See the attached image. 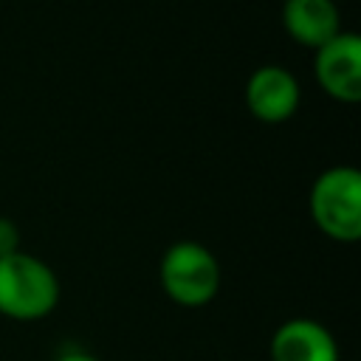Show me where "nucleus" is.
I'll use <instances>...</instances> for the list:
<instances>
[{
    "mask_svg": "<svg viewBox=\"0 0 361 361\" xmlns=\"http://www.w3.org/2000/svg\"><path fill=\"white\" fill-rule=\"evenodd\" d=\"M59 302L56 274L34 254L17 251L0 259V313L20 322L48 316Z\"/></svg>",
    "mask_w": 361,
    "mask_h": 361,
    "instance_id": "nucleus-1",
    "label": "nucleus"
},
{
    "mask_svg": "<svg viewBox=\"0 0 361 361\" xmlns=\"http://www.w3.org/2000/svg\"><path fill=\"white\" fill-rule=\"evenodd\" d=\"M313 223L338 243L361 237V172L355 166H333L310 186Z\"/></svg>",
    "mask_w": 361,
    "mask_h": 361,
    "instance_id": "nucleus-2",
    "label": "nucleus"
},
{
    "mask_svg": "<svg viewBox=\"0 0 361 361\" xmlns=\"http://www.w3.org/2000/svg\"><path fill=\"white\" fill-rule=\"evenodd\" d=\"M158 276L166 296L183 307L209 305L220 288V265L214 254L195 240H180L169 245L161 257Z\"/></svg>",
    "mask_w": 361,
    "mask_h": 361,
    "instance_id": "nucleus-3",
    "label": "nucleus"
},
{
    "mask_svg": "<svg viewBox=\"0 0 361 361\" xmlns=\"http://www.w3.org/2000/svg\"><path fill=\"white\" fill-rule=\"evenodd\" d=\"M322 90L338 102L361 99V39L353 31H338L333 39L316 48L313 59Z\"/></svg>",
    "mask_w": 361,
    "mask_h": 361,
    "instance_id": "nucleus-4",
    "label": "nucleus"
},
{
    "mask_svg": "<svg viewBox=\"0 0 361 361\" xmlns=\"http://www.w3.org/2000/svg\"><path fill=\"white\" fill-rule=\"evenodd\" d=\"M245 104L265 124L288 121L299 107V82L282 65H262L248 76Z\"/></svg>",
    "mask_w": 361,
    "mask_h": 361,
    "instance_id": "nucleus-5",
    "label": "nucleus"
},
{
    "mask_svg": "<svg viewBox=\"0 0 361 361\" xmlns=\"http://www.w3.org/2000/svg\"><path fill=\"white\" fill-rule=\"evenodd\" d=\"M271 361H338V344L313 319H290L271 338Z\"/></svg>",
    "mask_w": 361,
    "mask_h": 361,
    "instance_id": "nucleus-6",
    "label": "nucleus"
},
{
    "mask_svg": "<svg viewBox=\"0 0 361 361\" xmlns=\"http://www.w3.org/2000/svg\"><path fill=\"white\" fill-rule=\"evenodd\" d=\"M282 25L296 42L316 51L341 31V14L333 0H285Z\"/></svg>",
    "mask_w": 361,
    "mask_h": 361,
    "instance_id": "nucleus-7",
    "label": "nucleus"
},
{
    "mask_svg": "<svg viewBox=\"0 0 361 361\" xmlns=\"http://www.w3.org/2000/svg\"><path fill=\"white\" fill-rule=\"evenodd\" d=\"M17 251H20V228L14 226V220L0 217V259Z\"/></svg>",
    "mask_w": 361,
    "mask_h": 361,
    "instance_id": "nucleus-8",
    "label": "nucleus"
},
{
    "mask_svg": "<svg viewBox=\"0 0 361 361\" xmlns=\"http://www.w3.org/2000/svg\"><path fill=\"white\" fill-rule=\"evenodd\" d=\"M59 361H99V358H93V355H87V353H65Z\"/></svg>",
    "mask_w": 361,
    "mask_h": 361,
    "instance_id": "nucleus-9",
    "label": "nucleus"
}]
</instances>
